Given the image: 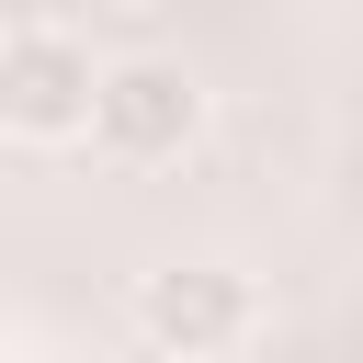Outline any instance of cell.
<instances>
[{"label": "cell", "mask_w": 363, "mask_h": 363, "mask_svg": "<svg viewBox=\"0 0 363 363\" xmlns=\"http://www.w3.org/2000/svg\"><path fill=\"white\" fill-rule=\"evenodd\" d=\"M250 318H261V295H250L238 261H147L136 295H125V329L159 363H227L250 340Z\"/></svg>", "instance_id": "6da1fadb"}, {"label": "cell", "mask_w": 363, "mask_h": 363, "mask_svg": "<svg viewBox=\"0 0 363 363\" xmlns=\"http://www.w3.org/2000/svg\"><path fill=\"white\" fill-rule=\"evenodd\" d=\"M79 136H91L113 170H159V159H182V147L204 136V79H193L182 57H102Z\"/></svg>", "instance_id": "7a4b0ae2"}, {"label": "cell", "mask_w": 363, "mask_h": 363, "mask_svg": "<svg viewBox=\"0 0 363 363\" xmlns=\"http://www.w3.org/2000/svg\"><path fill=\"white\" fill-rule=\"evenodd\" d=\"M91 79H102V57H91L68 23H23V34H0V136H11V147H79V125H91Z\"/></svg>", "instance_id": "3957f363"}, {"label": "cell", "mask_w": 363, "mask_h": 363, "mask_svg": "<svg viewBox=\"0 0 363 363\" xmlns=\"http://www.w3.org/2000/svg\"><path fill=\"white\" fill-rule=\"evenodd\" d=\"M0 363H23V329H11V306H0Z\"/></svg>", "instance_id": "277c9868"}]
</instances>
